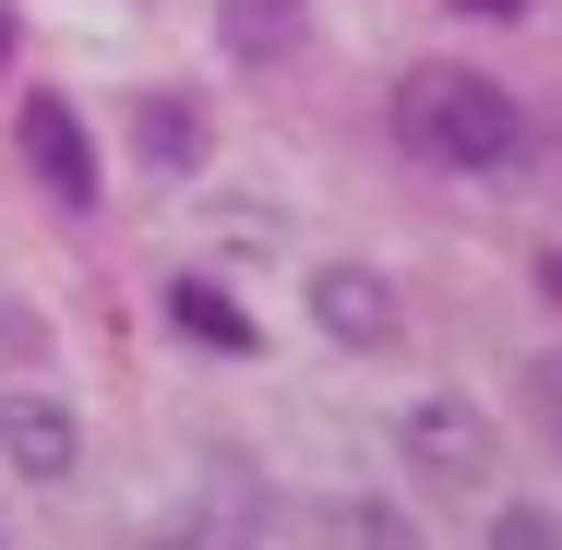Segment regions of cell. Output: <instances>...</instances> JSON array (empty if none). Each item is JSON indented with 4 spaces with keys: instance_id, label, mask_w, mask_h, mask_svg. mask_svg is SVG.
I'll list each match as a JSON object with an SVG mask.
<instances>
[{
    "instance_id": "obj_7",
    "label": "cell",
    "mask_w": 562,
    "mask_h": 550,
    "mask_svg": "<svg viewBox=\"0 0 562 550\" xmlns=\"http://www.w3.org/2000/svg\"><path fill=\"white\" fill-rule=\"evenodd\" d=\"M216 36H227V60H300L312 0H216Z\"/></svg>"
},
{
    "instance_id": "obj_9",
    "label": "cell",
    "mask_w": 562,
    "mask_h": 550,
    "mask_svg": "<svg viewBox=\"0 0 562 550\" xmlns=\"http://www.w3.org/2000/svg\"><path fill=\"white\" fill-rule=\"evenodd\" d=\"M156 550H263V527H251L239 503H204V515H168Z\"/></svg>"
},
{
    "instance_id": "obj_6",
    "label": "cell",
    "mask_w": 562,
    "mask_h": 550,
    "mask_svg": "<svg viewBox=\"0 0 562 550\" xmlns=\"http://www.w3.org/2000/svg\"><path fill=\"white\" fill-rule=\"evenodd\" d=\"M168 324L192 335V347H216V359H251V347H263V324L227 300L216 276H168Z\"/></svg>"
},
{
    "instance_id": "obj_4",
    "label": "cell",
    "mask_w": 562,
    "mask_h": 550,
    "mask_svg": "<svg viewBox=\"0 0 562 550\" xmlns=\"http://www.w3.org/2000/svg\"><path fill=\"white\" fill-rule=\"evenodd\" d=\"M407 467H419V479H443V491L491 479V419H479V407H454V395L407 407Z\"/></svg>"
},
{
    "instance_id": "obj_11",
    "label": "cell",
    "mask_w": 562,
    "mask_h": 550,
    "mask_svg": "<svg viewBox=\"0 0 562 550\" xmlns=\"http://www.w3.org/2000/svg\"><path fill=\"white\" fill-rule=\"evenodd\" d=\"M454 12H491V24H515V12H527V0H454Z\"/></svg>"
},
{
    "instance_id": "obj_2",
    "label": "cell",
    "mask_w": 562,
    "mask_h": 550,
    "mask_svg": "<svg viewBox=\"0 0 562 550\" xmlns=\"http://www.w3.org/2000/svg\"><path fill=\"white\" fill-rule=\"evenodd\" d=\"M12 156L36 168V192H48V204H72V216L97 204V144H85L72 97H24V109H12Z\"/></svg>"
},
{
    "instance_id": "obj_3",
    "label": "cell",
    "mask_w": 562,
    "mask_h": 550,
    "mask_svg": "<svg viewBox=\"0 0 562 550\" xmlns=\"http://www.w3.org/2000/svg\"><path fill=\"white\" fill-rule=\"evenodd\" d=\"M0 467H12V479H72V467H85V431H72V407H60L48 383H12V395H0Z\"/></svg>"
},
{
    "instance_id": "obj_5",
    "label": "cell",
    "mask_w": 562,
    "mask_h": 550,
    "mask_svg": "<svg viewBox=\"0 0 562 550\" xmlns=\"http://www.w3.org/2000/svg\"><path fill=\"white\" fill-rule=\"evenodd\" d=\"M312 312H324L336 347H395V324H407V312H395V288H383L371 263H324V276H312Z\"/></svg>"
},
{
    "instance_id": "obj_1",
    "label": "cell",
    "mask_w": 562,
    "mask_h": 550,
    "mask_svg": "<svg viewBox=\"0 0 562 550\" xmlns=\"http://www.w3.org/2000/svg\"><path fill=\"white\" fill-rule=\"evenodd\" d=\"M395 132L431 156V168H454V180H503V168H527V109L491 85V72H467V60H431V72H407L395 85Z\"/></svg>"
},
{
    "instance_id": "obj_12",
    "label": "cell",
    "mask_w": 562,
    "mask_h": 550,
    "mask_svg": "<svg viewBox=\"0 0 562 550\" xmlns=\"http://www.w3.org/2000/svg\"><path fill=\"white\" fill-rule=\"evenodd\" d=\"M539 300H551V312H562V251H551V263H539Z\"/></svg>"
},
{
    "instance_id": "obj_8",
    "label": "cell",
    "mask_w": 562,
    "mask_h": 550,
    "mask_svg": "<svg viewBox=\"0 0 562 550\" xmlns=\"http://www.w3.org/2000/svg\"><path fill=\"white\" fill-rule=\"evenodd\" d=\"M132 144H144L156 180H192V168H204V109H192V97H144V109H132Z\"/></svg>"
},
{
    "instance_id": "obj_10",
    "label": "cell",
    "mask_w": 562,
    "mask_h": 550,
    "mask_svg": "<svg viewBox=\"0 0 562 550\" xmlns=\"http://www.w3.org/2000/svg\"><path fill=\"white\" fill-rule=\"evenodd\" d=\"M491 550H562L551 503H503V515H491Z\"/></svg>"
},
{
    "instance_id": "obj_14",
    "label": "cell",
    "mask_w": 562,
    "mask_h": 550,
    "mask_svg": "<svg viewBox=\"0 0 562 550\" xmlns=\"http://www.w3.org/2000/svg\"><path fill=\"white\" fill-rule=\"evenodd\" d=\"M0 72H12V12H0Z\"/></svg>"
},
{
    "instance_id": "obj_13",
    "label": "cell",
    "mask_w": 562,
    "mask_h": 550,
    "mask_svg": "<svg viewBox=\"0 0 562 550\" xmlns=\"http://www.w3.org/2000/svg\"><path fill=\"white\" fill-rule=\"evenodd\" d=\"M539 407H562V359H551V371H539Z\"/></svg>"
}]
</instances>
